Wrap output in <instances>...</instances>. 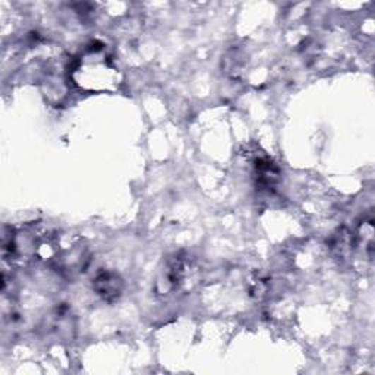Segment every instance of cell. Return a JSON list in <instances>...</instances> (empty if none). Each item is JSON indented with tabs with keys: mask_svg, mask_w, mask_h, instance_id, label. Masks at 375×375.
<instances>
[{
	"mask_svg": "<svg viewBox=\"0 0 375 375\" xmlns=\"http://www.w3.org/2000/svg\"><path fill=\"white\" fill-rule=\"evenodd\" d=\"M93 289L97 292L98 296H102L105 301L113 302L122 294L124 282L119 275L113 271H100L93 280Z\"/></svg>",
	"mask_w": 375,
	"mask_h": 375,
	"instance_id": "obj_1",
	"label": "cell"
},
{
	"mask_svg": "<svg viewBox=\"0 0 375 375\" xmlns=\"http://www.w3.org/2000/svg\"><path fill=\"white\" fill-rule=\"evenodd\" d=\"M353 246H355L353 236L346 229H339L331 238L330 248L333 254L335 256H339V258H347V256L352 254Z\"/></svg>",
	"mask_w": 375,
	"mask_h": 375,
	"instance_id": "obj_2",
	"label": "cell"
}]
</instances>
